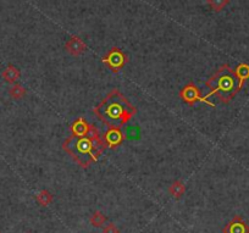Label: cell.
<instances>
[{"label": "cell", "mask_w": 249, "mask_h": 233, "mask_svg": "<svg viewBox=\"0 0 249 233\" xmlns=\"http://www.w3.org/2000/svg\"><path fill=\"white\" fill-rule=\"evenodd\" d=\"M35 200H37V203L39 204L40 206H48L49 204L53 201V196H51V193L49 191L43 189V191H40L39 193L35 196Z\"/></svg>", "instance_id": "cell-13"}, {"label": "cell", "mask_w": 249, "mask_h": 233, "mask_svg": "<svg viewBox=\"0 0 249 233\" xmlns=\"http://www.w3.org/2000/svg\"><path fill=\"white\" fill-rule=\"evenodd\" d=\"M186 192V187L182 181H175L169 187V193L172 198L180 199Z\"/></svg>", "instance_id": "cell-11"}, {"label": "cell", "mask_w": 249, "mask_h": 233, "mask_svg": "<svg viewBox=\"0 0 249 233\" xmlns=\"http://www.w3.org/2000/svg\"><path fill=\"white\" fill-rule=\"evenodd\" d=\"M224 233H249V226L241 216H234L224 227Z\"/></svg>", "instance_id": "cell-8"}, {"label": "cell", "mask_w": 249, "mask_h": 233, "mask_svg": "<svg viewBox=\"0 0 249 233\" xmlns=\"http://www.w3.org/2000/svg\"><path fill=\"white\" fill-rule=\"evenodd\" d=\"M105 221H106V216L103 215L100 211H96V213L92 215L89 222H91V225L93 226V227H101V226L105 223Z\"/></svg>", "instance_id": "cell-16"}, {"label": "cell", "mask_w": 249, "mask_h": 233, "mask_svg": "<svg viewBox=\"0 0 249 233\" xmlns=\"http://www.w3.org/2000/svg\"><path fill=\"white\" fill-rule=\"evenodd\" d=\"M101 138H103V141L105 142L108 148H116V147L120 146L123 142V139H125L123 133L121 132V128H109Z\"/></svg>", "instance_id": "cell-6"}, {"label": "cell", "mask_w": 249, "mask_h": 233, "mask_svg": "<svg viewBox=\"0 0 249 233\" xmlns=\"http://www.w3.org/2000/svg\"><path fill=\"white\" fill-rule=\"evenodd\" d=\"M108 148L103 138H99L96 141L88 139L87 137H77L72 135L68 137L63 144V149L72 156L73 160L83 168H87L92 164L97 163L99 156Z\"/></svg>", "instance_id": "cell-2"}, {"label": "cell", "mask_w": 249, "mask_h": 233, "mask_svg": "<svg viewBox=\"0 0 249 233\" xmlns=\"http://www.w3.org/2000/svg\"><path fill=\"white\" fill-rule=\"evenodd\" d=\"M88 139H92V141H96V139H99L100 138V133H99V130L94 125H89L88 132L86 133V135Z\"/></svg>", "instance_id": "cell-17"}, {"label": "cell", "mask_w": 249, "mask_h": 233, "mask_svg": "<svg viewBox=\"0 0 249 233\" xmlns=\"http://www.w3.org/2000/svg\"><path fill=\"white\" fill-rule=\"evenodd\" d=\"M9 96L13 99H15V100H20V99H22L26 96V89L23 88V85L14 84L9 89Z\"/></svg>", "instance_id": "cell-14"}, {"label": "cell", "mask_w": 249, "mask_h": 233, "mask_svg": "<svg viewBox=\"0 0 249 233\" xmlns=\"http://www.w3.org/2000/svg\"><path fill=\"white\" fill-rule=\"evenodd\" d=\"M89 125L86 120L83 117L77 118L75 122L71 126V131H72L73 135H77V137H84L86 133L88 132Z\"/></svg>", "instance_id": "cell-9"}, {"label": "cell", "mask_w": 249, "mask_h": 233, "mask_svg": "<svg viewBox=\"0 0 249 233\" xmlns=\"http://www.w3.org/2000/svg\"><path fill=\"white\" fill-rule=\"evenodd\" d=\"M65 49L67 53L71 54V55L78 56L86 51L87 45H86V43L81 39L80 37H76V35H73V37H71L70 39L66 42Z\"/></svg>", "instance_id": "cell-7"}, {"label": "cell", "mask_w": 249, "mask_h": 233, "mask_svg": "<svg viewBox=\"0 0 249 233\" xmlns=\"http://www.w3.org/2000/svg\"><path fill=\"white\" fill-rule=\"evenodd\" d=\"M205 84L210 89L209 96L206 98H209L210 96H216L217 99L225 104L230 103L236 97L237 93L243 88L234 70L227 64L222 65L215 72V75L206 81Z\"/></svg>", "instance_id": "cell-3"}, {"label": "cell", "mask_w": 249, "mask_h": 233, "mask_svg": "<svg viewBox=\"0 0 249 233\" xmlns=\"http://www.w3.org/2000/svg\"><path fill=\"white\" fill-rule=\"evenodd\" d=\"M103 63L105 64V65H108L111 71H114V72H118L123 66L129 63V58H127L126 54L123 53L121 49L116 48L115 47V48L110 49L109 53L104 56Z\"/></svg>", "instance_id": "cell-5"}, {"label": "cell", "mask_w": 249, "mask_h": 233, "mask_svg": "<svg viewBox=\"0 0 249 233\" xmlns=\"http://www.w3.org/2000/svg\"><path fill=\"white\" fill-rule=\"evenodd\" d=\"M28 233H30V232H28Z\"/></svg>", "instance_id": "cell-20"}, {"label": "cell", "mask_w": 249, "mask_h": 233, "mask_svg": "<svg viewBox=\"0 0 249 233\" xmlns=\"http://www.w3.org/2000/svg\"><path fill=\"white\" fill-rule=\"evenodd\" d=\"M234 72H236L237 77H238L239 83L243 87L244 83L247 82V80H249V65L248 64H239L236 68H234Z\"/></svg>", "instance_id": "cell-12"}, {"label": "cell", "mask_w": 249, "mask_h": 233, "mask_svg": "<svg viewBox=\"0 0 249 233\" xmlns=\"http://www.w3.org/2000/svg\"><path fill=\"white\" fill-rule=\"evenodd\" d=\"M1 76H3L4 81L8 83H15L16 81L20 78L21 76V72L20 70H18L17 67H15L14 65H8V67L5 68V70L3 71V73H1Z\"/></svg>", "instance_id": "cell-10"}, {"label": "cell", "mask_w": 249, "mask_h": 233, "mask_svg": "<svg viewBox=\"0 0 249 233\" xmlns=\"http://www.w3.org/2000/svg\"><path fill=\"white\" fill-rule=\"evenodd\" d=\"M125 134H126L127 138H132V139H133L134 137H138L139 134L138 127H136V126H130V127H127Z\"/></svg>", "instance_id": "cell-18"}, {"label": "cell", "mask_w": 249, "mask_h": 233, "mask_svg": "<svg viewBox=\"0 0 249 233\" xmlns=\"http://www.w3.org/2000/svg\"><path fill=\"white\" fill-rule=\"evenodd\" d=\"M0 233H1V232H0Z\"/></svg>", "instance_id": "cell-21"}, {"label": "cell", "mask_w": 249, "mask_h": 233, "mask_svg": "<svg viewBox=\"0 0 249 233\" xmlns=\"http://www.w3.org/2000/svg\"><path fill=\"white\" fill-rule=\"evenodd\" d=\"M206 1H208L209 6L215 13H219V11L224 10L230 3V0H206Z\"/></svg>", "instance_id": "cell-15"}, {"label": "cell", "mask_w": 249, "mask_h": 233, "mask_svg": "<svg viewBox=\"0 0 249 233\" xmlns=\"http://www.w3.org/2000/svg\"><path fill=\"white\" fill-rule=\"evenodd\" d=\"M180 97H181L182 100H183L184 103L188 104V105H193V104L198 103V101H203V103L208 104V105L213 106V108L215 106V104L213 103V101L208 100V98H203L199 88L197 87L193 82L188 83V84H186L182 88L181 92H180Z\"/></svg>", "instance_id": "cell-4"}, {"label": "cell", "mask_w": 249, "mask_h": 233, "mask_svg": "<svg viewBox=\"0 0 249 233\" xmlns=\"http://www.w3.org/2000/svg\"><path fill=\"white\" fill-rule=\"evenodd\" d=\"M103 233H120V231H118V228L114 223H109L108 226L104 227Z\"/></svg>", "instance_id": "cell-19"}, {"label": "cell", "mask_w": 249, "mask_h": 233, "mask_svg": "<svg viewBox=\"0 0 249 233\" xmlns=\"http://www.w3.org/2000/svg\"><path fill=\"white\" fill-rule=\"evenodd\" d=\"M97 117L109 128H121L132 120L137 109L118 89H113L94 108Z\"/></svg>", "instance_id": "cell-1"}]
</instances>
